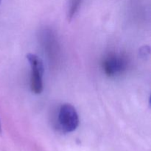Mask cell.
<instances>
[{"mask_svg": "<svg viewBox=\"0 0 151 151\" xmlns=\"http://www.w3.org/2000/svg\"><path fill=\"white\" fill-rule=\"evenodd\" d=\"M81 0H72L70 7H69V12H68V19L69 21L72 20V18L75 16L76 13L79 9Z\"/></svg>", "mask_w": 151, "mask_h": 151, "instance_id": "obj_4", "label": "cell"}, {"mask_svg": "<svg viewBox=\"0 0 151 151\" xmlns=\"http://www.w3.org/2000/svg\"><path fill=\"white\" fill-rule=\"evenodd\" d=\"M1 133V123H0V134Z\"/></svg>", "mask_w": 151, "mask_h": 151, "instance_id": "obj_5", "label": "cell"}, {"mask_svg": "<svg viewBox=\"0 0 151 151\" xmlns=\"http://www.w3.org/2000/svg\"><path fill=\"white\" fill-rule=\"evenodd\" d=\"M0 2H1V0H0Z\"/></svg>", "mask_w": 151, "mask_h": 151, "instance_id": "obj_6", "label": "cell"}, {"mask_svg": "<svg viewBox=\"0 0 151 151\" xmlns=\"http://www.w3.org/2000/svg\"><path fill=\"white\" fill-rule=\"evenodd\" d=\"M59 129L63 133H71L77 129L79 125L78 112L72 105H62L60 107L58 116Z\"/></svg>", "mask_w": 151, "mask_h": 151, "instance_id": "obj_1", "label": "cell"}, {"mask_svg": "<svg viewBox=\"0 0 151 151\" xmlns=\"http://www.w3.org/2000/svg\"><path fill=\"white\" fill-rule=\"evenodd\" d=\"M102 65L106 75L109 77H115L121 75L126 70L128 60L122 55L111 53L105 58Z\"/></svg>", "mask_w": 151, "mask_h": 151, "instance_id": "obj_3", "label": "cell"}, {"mask_svg": "<svg viewBox=\"0 0 151 151\" xmlns=\"http://www.w3.org/2000/svg\"><path fill=\"white\" fill-rule=\"evenodd\" d=\"M27 59L29 63L31 68L30 88L32 93L39 94L42 92L44 88L43 75L44 67L42 60L38 55L32 53L27 55Z\"/></svg>", "mask_w": 151, "mask_h": 151, "instance_id": "obj_2", "label": "cell"}]
</instances>
